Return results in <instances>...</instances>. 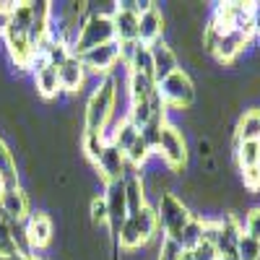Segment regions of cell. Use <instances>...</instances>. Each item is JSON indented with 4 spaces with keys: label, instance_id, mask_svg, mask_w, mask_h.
<instances>
[{
    "label": "cell",
    "instance_id": "cell-25",
    "mask_svg": "<svg viewBox=\"0 0 260 260\" xmlns=\"http://www.w3.org/2000/svg\"><path fill=\"white\" fill-rule=\"evenodd\" d=\"M237 260H257L260 257V240L250 234H242L240 242H237V252H234Z\"/></svg>",
    "mask_w": 260,
    "mask_h": 260
},
{
    "label": "cell",
    "instance_id": "cell-3",
    "mask_svg": "<svg viewBox=\"0 0 260 260\" xmlns=\"http://www.w3.org/2000/svg\"><path fill=\"white\" fill-rule=\"evenodd\" d=\"M115 42V26H112V13H102V11H91L89 16L83 18L81 31L71 47L73 57H81L83 52H89L94 47L110 45Z\"/></svg>",
    "mask_w": 260,
    "mask_h": 260
},
{
    "label": "cell",
    "instance_id": "cell-31",
    "mask_svg": "<svg viewBox=\"0 0 260 260\" xmlns=\"http://www.w3.org/2000/svg\"><path fill=\"white\" fill-rule=\"evenodd\" d=\"M180 260H192V257H190V250H182V252H180Z\"/></svg>",
    "mask_w": 260,
    "mask_h": 260
},
{
    "label": "cell",
    "instance_id": "cell-29",
    "mask_svg": "<svg viewBox=\"0 0 260 260\" xmlns=\"http://www.w3.org/2000/svg\"><path fill=\"white\" fill-rule=\"evenodd\" d=\"M190 257H192V260H219V252H216V247H213L211 242L203 240L198 247L190 250Z\"/></svg>",
    "mask_w": 260,
    "mask_h": 260
},
{
    "label": "cell",
    "instance_id": "cell-23",
    "mask_svg": "<svg viewBox=\"0 0 260 260\" xmlns=\"http://www.w3.org/2000/svg\"><path fill=\"white\" fill-rule=\"evenodd\" d=\"M127 73H146V76H154V68H151V52L146 45H138V50L133 52V57L127 60Z\"/></svg>",
    "mask_w": 260,
    "mask_h": 260
},
{
    "label": "cell",
    "instance_id": "cell-12",
    "mask_svg": "<svg viewBox=\"0 0 260 260\" xmlns=\"http://www.w3.org/2000/svg\"><path fill=\"white\" fill-rule=\"evenodd\" d=\"M0 208H3L8 221H26L29 216V195L24 192V187H6L3 198H0Z\"/></svg>",
    "mask_w": 260,
    "mask_h": 260
},
{
    "label": "cell",
    "instance_id": "cell-21",
    "mask_svg": "<svg viewBox=\"0 0 260 260\" xmlns=\"http://www.w3.org/2000/svg\"><path fill=\"white\" fill-rule=\"evenodd\" d=\"M138 136H141V130H138L133 122H130L127 117H125V120H122V122H120V125L112 130V138H110V143H112V146H117V148L122 151V154H125V151L136 143V138H138Z\"/></svg>",
    "mask_w": 260,
    "mask_h": 260
},
{
    "label": "cell",
    "instance_id": "cell-22",
    "mask_svg": "<svg viewBox=\"0 0 260 260\" xmlns=\"http://www.w3.org/2000/svg\"><path fill=\"white\" fill-rule=\"evenodd\" d=\"M104 146H107V141H104V136H99V133H83V136H81V151H83V156L89 159L91 164L99 161Z\"/></svg>",
    "mask_w": 260,
    "mask_h": 260
},
{
    "label": "cell",
    "instance_id": "cell-9",
    "mask_svg": "<svg viewBox=\"0 0 260 260\" xmlns=\"http://www.w3.org/2000/svg\"><path fill=\"white\" fill-rule=\"evenodd\" d=\"M24 232H26L29 247H31V250H42V247L50 245L52 232H55V224H52V219H50L45 211H34V213L26 216Z\"/></svg>",
    "mask_w": 260,
    "mask_h": 260
},
{
    "label": "cell",
    "instance_id": "cell-28",
    "mask_svg": "<svg viewBox=\"0 0 260 260\" xmlns=\"http://www.w3.org/2000/svg\"><path fill=\"white\" fill-rule=\"evenodd\" d=\"M242 185L250 195H255L260 190V167H245L242 169Z\"/></svg>",
    "mask_w": 260,
    "mask_h": 260
},
{
    "label": "cell",
    "instance_id": "cell-14",
    "mask_svg": "<svg viewBox=\"0 0 260 260\" xmlns=\"http://www.w3.org/2000/svg\"><path fill=\"white\" fill-rule=\"evenodd\" d=\"M34 89L42 99H55L60 94V78H57V68L50 62H34Z\"/></svg>",
    "mask_w": 260,
    "mask_h": 260
},
{
    "label": "cell",
    "instance_id": "cell-6",
    "mask_svg": "<svg viewBox=\"0 0 260 260\" xmlns=\"http://www.w3.org/2000/svg\"><path fill=\"white\" fill-rule=\"evenodd\" d=\"M154 154H159V156L164 159L167 169L175 172V175L187 167V141H185L182 130H180L175 122H169V120L164 122Z\"/></svg>",
    "mask_w": 260,
    "mask_h": 260
},
{
    "label": "cell",
    "instance_id": "cell-30",
    "mask_svg": "<svg viewBox=\"0 0 260 260\" xmlns=\"http://www.w3.org/2000/svg\"><path fill=\"white\" fill-rule=\"evenodd\" d=\"M13 18V3H0V37H6Z\"/></svg>",
    "mask_w": 260,
    "mask_h": 260
},
{
    "label": "cell",
    "instance_id": "cell-16",
    "mask_svg": "<svg viewBox=\"0 0 260 260\" xmlns=\"http://www.w3.org/2000/svg\"><path fill=\"white\" fill-rule=\"evenodd\" d=\"M154 94H156V81H154V76L127 73V96H130V104L148 102Z\"/></svg>",
    "mask_w": 260,
    "mask_h": 260
},
{
    "label": "cell",
    "instance_id": "cell-15",
    "mask_svg": "<svg viewBox=\"0 0 260 260\" xmlns=\"http://www.w3.org/2000/svg\"><path fill=\"white\" fill-rule=\"evenodd\" d=\"M138 13L125 11L115 3L112 11V26H115V39L117 42H138Z\"/></svg>",
    "mask_w": 260,
    "mask_h": 260
},
{
    "label": "cell",
    "instance_id": "cell-5",
    "mask_svg": "<svg viewBox=\"0 0 260 260\" xmlns=\"http://www.w3.org/2000/svg\"><path fill=\"white\" fill-rule=\"evenodd\" d=\"M156 91H159L167 110L182 112L195 104V83L185 71H175L172 76H167L161 83H156Z\"/></svg>",
    "mask_w": 260,
    "mask_h": 260
},
{
    "label": "cell",
    "instance_id": "cell-10",
    "mask_svg": "<svg viewBox=\"0 0 260 260\" xmlns=\"http://www.w3.org/2000/svg\"><path fill=\"white\" fill-rule=\"evenodd\" d=\"M99 169V175L104 177V182H115V180H122L127 175V161H125V154L112 146V143H107L104 151H102V156L99 161L94 164Z\"/></svg>",
    "mask_w": 260,
    "mask_h": 260
},
{
    "label": "cell",
    "instance_id": "cell-26",
    "mask_svg": "<svg viewBox=\"0 0 260 260\" xmlns=\"http://www.w3.org/2000/svg\"><path fill=\"white\" fill-rule=\"evenodd\" d=\"M89 219L94 226H107V203L102 195H94L89 201Z\"/></svg>",
    "mask_w": 260,
    "mask_h": 260
},
{
    "label": "cell",
    "instance_id": "cell-11",
    "mask_svg": "<svg viewBox=\"0 0 260 260\" xmlns=\"http://www.w3.org/2000/svg\"><path fill=\"white\" fill-rule=\"evenodd\" d=\"M164 13H161V8L156 6V3H151L143 13H141V18H138V42L141 45H154L156 39H161V34H164Z\"/></svg>",
    "mask_w": 260,
    "mask_h": 260
},
{
    "label": "cell",
    "instance_id": "cell-33",
    "mask_svg": "<svg viewBox=\"0 0 260 260\" xmlns=\"http://www.w3.org/2000/svg\"><path fill=\"white\" fill-rule=\"evenodd\" d=\"M257 260H260V257H257Z\"/></svg>",
    "mask_w": 260,
    "mask_h": 260
},
{
    "label": "cell",
    "instance_id": "cell-4",
    "mask_svg": "<svg viewBox=\"0 0 260 260\" xmlns=\"http://www.w3.org/2000/svg\"><path fill=\"white\" fill-rule=\"evenodd\" d=\"M154 211H156V221H159L161 234L167 237V240H175V242H177L180 232L185 229V224L195 216V213H190V206L180 198L177 192H172V190L159 195Z\"/></svg>",
    "mask_w": 260,
    "mask_h": 260
},
{
    "label": "cell",
    "instance_id": "cell-20",
    "mask_svg": "<svg viewBox=\"0 0 260 260\" xmlns=\"http://www.w3.org/2000/svg\"><path fill=\"white\" fill-rule=\"evenodd\" d=\"M201 242H203V219L201 216H192V219L185 224V229L180 232L177 245L182 250H192V247H198Z\"/></svg>",
    "mask_w": 260,
    "mask_h": 260
},
{
    "label": "cell",
    "instance_id": "cell-27",
    "mask_svg": "<svg viewBox=\"0 0 260 260\" xmlns=\"http://www.w3.org/2000/svg\"><path fill=\"white\" fill-rule=\"evenodd\" d=\"M180 252H182V247L175 242V240H164L159 242V250H156V260H180Z\"/></svg>",
    "mask_w": 260,
    "mask_h": 260
},
{
    "label": "cell",
    "instance_id": "cell-7",
    "mask_svg": "<svg viewBox=\"0 0 260 260\" xmlns=\"http://www.w3.org/2000/svg\"><path fill=\"white\" fill-rule=\"evenodd\" d=\"M81 65L86 68V73H96V76H110L115 71V65L120 62V42H110V45H102V47H94L89 52H83L81 57Z\"/></svg>",
    "mask_w": 260,
    "mask_h": 260
},
{
    "label": "cell",
    "instance_id": "cell-2",
    "mask_svg": "<svg viewBox=\"0 0 260 260\" xmlns=\"http://www.w3.org/2000/svg\"><path fill=\"white\" fill-rule=\"evenodd\" d=\"M159 237V221H156V211L154 206H143L138 213H130L120 234H117V247L125 252H136L143 250L148 242H154Z\"/></svg>",
    "mask_w": 260,
    "mask_h": 260
},
{
    "label": "cell",
    "instance_id": "cell-13",
    "mask_svg": "<svg viewBox=\"0 0 260 260\" xmlns=\"http://www.w3.org/2000/svg\"><path fill=\"white\" fill-rule=\"evenodd\" d=\"M57 78H60V91L68 94H81L83 83H86V68L81 65L78 57H68L62 65H57Z\"/></svg>",
    "mask_w": 260,
    "mask_h": 260
},
{
    "label": "cell",
    "instance_id": "cell-24",
    "mask_svg": "<svg viewBox=\"0 0 260 260\" xmlns=\"http://www.w3.org/2000/svg\"><path fill=\"white\" fill-rule=\"evenodd\" d=\"M13 257H18V247L13 242L11 224L8 219H0V260H13Z\"/></svg>",
    "mask_w": 260,
    "mask_h": 260
},
{
    "label": "cell",
    "instance_id": "cell-32",
    "mask_svg": "<svg viewBox=\"0 0 260 260\" xmlns=\"http://www.w3.org/2000/svg\"><path fill=\"white\" fill-rule=\"evenodd\" d=\"M3 192H6V180L0 177V198H3Z\"/></svg>",
    "mask_w": 260,
    "mask_h": 260
},
{
    "label": "cell",
    "instance_id": "cell-19",
    "mask_svg": "<svg viewBox=\"0 0 260 260\" xmlns=\"http://www.w3.org/2000/svg\"><path fill=\"white\" fill-rule=\"evenodd\" d=\"M0 177L6 180V187H16L18 185V172H16V159L13 151L6 143V138L0 136Z\"/></svg>",
    "mask_w": 260,
    "mask_h": 260
},
{
    "label": "cell",
    "instance_id": "cell-1",
    "mask_svg": "<svg viewBox=\"0 0 260 260\" xmlns=\"http://www.w3.org/2000/svg\"><path fill=\"white\" fill-rule=\"evenodd\" d=\"M115 104H117V78L115 73L99 78L96 89L86 99V110H83V133H99L104 136L107 122L115 115Z\"/></svg>",
    "mask_w": 260,
    "mask_h": 260
},
{
    "label": "cell",
    "instance_id": "cell-17",
    "mask_svg": "<svg viewBox=\"0 0 260 260\" xmlns=\"http://www.w3.org/2000/svg\"><path fill=\"white\" fill-rule=\"evenodd\" d=\"M234 141H260V107L247 110L234 130Z\"/></svg>",
    "mask_w": 260,
    "mask_h": 260
},
{
    "label": "cell",
    "instance_id": "cell-18",
    "mask_svg": "<svg viewBox=\"0 0 260 260\" xmlns=\"http://www.w3.org/2000/svg\"><path fill=\"white\" fill-rule=\"evenodd\" d=\"M234 159L240 164V169L245 167H260V141H234Z\"/></svg>",
    "mask_w": 260,
    "mask_h": 260
},
{
    "label": "cell",
    "instance_id": "cell-8",
    "mask_svg": "<svg viewBox=\"0 0 260 260\" xmlns=\"http://www.w3.org/2000/svg\"><path fill=\"white\" fill-rule=\"evenodd\" d=\"M148 52H151V68H154V81L161 83L167 76H172L175 71H180V60H177V52L169 42L156 39L154 45H148Z\"/></svg>",
    "mask_w": 260,
    "mask_h": 260
}]
</instances>
